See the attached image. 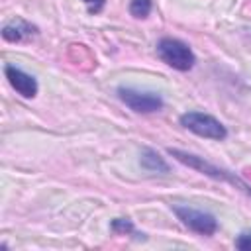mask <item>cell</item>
<instances>
[{
  "label": "cell",
  "mask_w": 251,
  "mask_h": 251,
  "mask_svg": "<svg viewBox=\"0 0 251 251\" xmlns=\"http://www.w3.org/2000/svg\"><path fill=\"white\" fill-rule=\"evenodd\" d=\"M157 55H159V59L165 65H169V67H173L176 71H182V73L184 71H190L194 67V63H196V57H194L192 49L184 41L175 39V37H163V39H159V43H157Z\"/></svg>",
  "instance_id": "6da1fadb"
},
{
  "label": "cell",
  "mask_w": 251,
  "mask_h": 251,
  "mask_svg": "<svg viewBox=\"0 0 251 251\" xmlns=\"http://www.w3.org/2000/svg\"><path fill=\"white\" fill-rule=\"evenodd\" d=\"M180 126H182L184 129H188V131L200 135V137H206V139L222 141V139L227 137L226 126H224L218 118H214V116H210V114H204V112H196V110L184 112V114L180 116Z\"/></svg>",
  "instance_id": "7a4b0ae2"
},
{
  "label": "cell",
  "mask_w": 251,
  "mask_h": 251,
  "mask_svg": "<svg viewBox=\"0 0 251 251\" xmlns=\"http://www.w3.org/2000/svg\"><path fill=\"white\" fill-rule=\"evenodd\" d=\"M169 155H173V157H175L176 161H180L182 165L200 171L202 175H208V176H212V178H216V180L229 182V184H233V186H239L243 192L251 194V188H249L243 180H239L237 176H233V175H231L229 171H226V169H220V167L210 165L208 161H204V159L198 157V155H192V153H186V151H180V149H173V147L169 149Z\"/></svg>",
  "instance_id": "3957f363"
},
{
  "label": "cell",
  "mask_w": 251,
  "mask_h": 251,
  "mask_svg": "<svg viewBox=\"0 0 251 251\" xmlns=\"http://www.w3.org/2000/svg\"><path fill=\"white\" fill-rule=\"evenodd\" d=\"M118 98L135 114H153L163 110L165 102L157 92H145V90H135L129 86H120L118 88Z\"/></svg>",
  "instance_id": "277c9868"
},
{
  "label": "cell",
  "mask_w": 251,
  "mask_h": 251,
  "mask_svg": "<svg viewBox=\"0 0 251 251\" xmlns=\"http://www.w3.org/2000/svg\"><path fill=\"white\" fill-rule=\"evenodd\" d=\"M173 212L188 229L200 235H214L218 231V222L212 214H206L202 210H194L188 206H173Z\"/></svg>",
  "instance_id": "5b68a950"
},
{
  "label": "cell",
  "mask_w": 251,
  "mask_h": 251,
  "mask_svg": "<svg viewBox=\"0 0 251 251\" xmlns=\"http://www.w3.org/2000/svg\"><path fill=\"white\" fill-rule=\"evenodd\" d=\"M4 75H6L8 82H10V86H12L20 96H24V98H33V96L37 94V90H39L37 80H35V76L27 75L25 71H22V69H18V67H14V65H6V67H4Z\"/></svg>",
  "instance_id": "8992f818"
},
{
  "label": "cell",
  "mask_w": 251,
  "mask_h": 251,
  "mask_svg": "<svg viewBox=\"0 0 251 251\" xmlns=\"http://www.w3.org/2000/svg\"><path fill=\"white\" fill-rule=\"evenodd\" d=\"M37 35V25L25 22V20H14L10 24H6L2 27V37L6 41H12V43H18V41H24L27 37H33Z\"/></svg>",
  "instance_id": "52a82bcc"
},
{
  "label": "cell",
  "mask_w": 251,
  "mask_h": 251,
  "mask_svg": "<svg viewBox=\"0 0 251 251\" xmlns=\"http://www.w3.org/2000/svg\"><path fill=\"white\" fill-rule=\"evenodd\" d=\"M141 165L147 171H151V173H167L169 171V165L153 149H143V153H141Z\"/></svg>",
  "instance_id": "ba28073f"
},
{
  "label": "cell",
  "mask_w": 251,
  "mask_h": 251,
  "mask_svg": "<svg viewBox=\"0 0 251 251\" xmlns=\"http://www.w3.org/2000/svg\"><path fill=\"white\" fill-rule=\"evenodd\" d=\"M151 8H153L151 0H131L129 2V14L133 18H137V20L147 18L151 14Z\"/></svg>",
  "instance_id": "9c48e42d"
},
{
  "label": "cell",
  "mask_w": 251,
  "mask_h": 251,
  "mask_svg": "<svg viewBox=\"0 0 251 251\" xmlns=\"http://www.w3.org/2000/svg\"><path fill=\"white\" fill-rule=\"evenodd\" d=\"M112 231H116V233H135V227H133L131 220H127V218H116L112 222Z\"/></svg>",
  "instance_id": "30bf717a"
},
{
  "label": "cell",
  "mask_w": 251,
  "mask_h": 251,
  "mask_svg": "<svg viewBox=\"0 0 251 251\" xmlns=\"http://www.w3.org/2000/svg\"><path fill=\"white\" fill-rule=\"evenodd\" d=\"M235 247L237 249H243V251H249L251 249V233H241L235 239Z\"/></svg>",
  "instance_id": "8fae6325"
},
{
  "label": "cell",
  "mask_w": 251,
  "mask_h": 251,
  "mask_svg": "<svg viewBox=\"0 0 251 251\" xmlns=\"http://www.w3.org/2000/svg\"><path fill=\"white\" fill-rule=\"evenodd\" d=\"M82 2L86 4V8H88L90 14H100L102 8H104V4H106V0H82Z\"/></svg>",
  "instance_id": "7c38bea8"
}]
</instances>
